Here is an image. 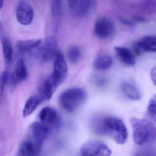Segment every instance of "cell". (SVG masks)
<instances>
[{"mask_svg": "<svg viewBox=\"0 0 156 156\" xmlns=\"http://www.w3.org/2000/svg\"><path fill=\"white\" fill-rule=\"evenodd\" d=\"M94 127L98 134L108 136L117 144H124L127 139V130L124 122L115 117L101 118L95 122Z\"/></svg>", "mask_w": 156, "mask_h": 156, "instance_id": "6da1fadb", "label": "cell"}, {"mask_svg": "<svg viewBox=\"0 0 156 156\" xmlns=\"http://www.w3.org/2000/svg\"><path fill=\"white\" fill-rule=\"evenodd\" d=\"M129 121L132 129L133 140L136 144L141 146L155 139L156 128L151 121L136 117L130 118Z\"/></svg>", "mask_w": 156, "mask_h": 156, "instance_id": "7a4b0ae2", "label": "cell"}, {"mask_svg": "<svg viewBox=\"0 0 156 156\" xmlns=\"http://www.w3.org/2000/svg\"><path fill=\"white\" fill-rule=\"evenodd\" d=\"M86 98V92L83 89L74 87L63 91L59 96V103L65 111L73 113L83 105Z\"/></svg>", "mask_w": 156, "mask_h": 156, "instance_id": "3957f363", "label": "cell"}, {"mask_svg": "<svg viewBox=\"0 0 156 156\" xmlns=\"http://www.w3.org/2000/svg\"><path fill=\"white\" fill-rule=\"evenodd\" d=\"M35 50L37 57L43 62H50L59 51L57 41L53 37H47Z\"/></svg>", "mask_w": 156, "mask_h": 156, "instance_id": "277c9868", "label": "cell"}, {"mask_svg": "<svg viewBox=\"0 0 156 156\" xmlns=\"http://www.w3.org/2000/svg\"><path fill=\"white\" fill-rule=\"evenodd\" d=\"M68 9L71 15L76 19H83L89 16L96 7V2L91 0L69 1Z\"/></svg>", "mask_w": 156, "mask_h": 156, "instance_id": "5b68a950", "label": "cell"}, {"mask_svg": "<svg viewBox=\"0 0 156 156\" xmlns=\"http://www.w3.org/2000/svg\"><path fill=\"white\" fill-rule=\"evenodd\" d=\"M80 154L81 156H110L111 151L104 142L92 140L82 145Z\"/></svg>", "mask_w": 156, "mask_h": 156, "instance_id": "8992f818", "label": "cell"}, {"mask_svg": "<svg viewBox=\"0 0 156 156\" xmlns=\"http://www.w3.org/2000/svg\"><path fill=\"white\" fill-rule=\"evenodd\" d=\"M67 64L64 56L59 51L54 58L53 71L50 75L58 87L64 82L67 76Z\"/></svg>", "mask_w": 156, "mask_h": 156, "instance_id": "52a82bcc", "label": "cell"}, {"mask_svg": "<svg viewBox=\"0 0 156 156\" xmlns=\"http://www.w3.org/2000/svg\"><path fill=\"white\" fill-rule=\"evenodd\" d=\"M16 18L22 25H29L32 23L34 18V11L32 6L28 2L20 1L16 10Z\"/></svg>", "mask_w": 156, "mask_h": 156, "instance_id": "ba28073f", "label": "cell"}, {"mask_svg": "<svg viewBox=\"0 0 156 156\" xmlns=\"http://www.w3.org/2000/svg\"><path fill=\"white\" fill-rule=\"evenodd\" d=\"M39 118L41 123L47 126L49 128H57L61 124L60 114L55 108L50 107H45L40 111Z\"/></svg>", "mask_w": 156, "mask_h": 156, "instance_id": "9c48e42d", "label": "cell"}, {"mask_svg": "<svg viewBox=\"0 0 156 156\" xmlns=\"http://www.w3.org/2000/svg\"><path fill=\"white\" fill-rule=\"evenodd\" d=\"M94 32L97 37L105 39L110 37L115 32V26L113 23L105 18L98 19L95 23Z\"/></svg>", "mask_w": 156, "mask_h": 156, "instance_id": "30bf717a", "label": "cell"}, {"mask_svg": "<svg viewBox=\"0 0 156 156\" xmlns=\"http://www.w3.org/2000/svg\"><path fill=\"white\" fill-rule=\"evenodd\" d=\"M50 128L41 122H34L30 126L28 137L43 144L49 134Z\"/></svg>", "mask_w": 156, "mask_h": 156, "instance_id": "8fae6325", "label": "cell"}, {"mask_svg": "<svg viewBox=\"0 0 156 156\" xmlns=\"http://www.w3.org/2000/svg\"><path fill=\"white\" fill-rule=\"evenodd\" d=\"M136 53L138 54L144 52H155L156 38L155 35L144 36L137 41L134 45Z\"/></svg>", "mask_w": 156, "mask_h": 156, "instance_id": "7c38bea8", "label": "cell"}, {"mask_svg": "<svg viewBox=\"0 0 156 156\" xmlns=\"http://www.w3.org/2000/svg\"><path fill=\"white\" fill-rule=\"evenodd\" d=\"M51 76H48L41 85L38 91V95L42 102L50 100L58 87Z\"/></svg>", "mask_w": 156, "mask_h": 156, "instance_id": "4fadbf2b", "label": "cell"}, {"mask_svg": "<svg viewBox=\"0 0 156 156\" xmlns=\"http://www.w3.org/2000/svg\"><path fill=\"white\" fill-rule=\"evenodd\" d=\"M27 70L26 64L23 59H19L16 63L15 69L11 76V88H15L16 86L26 79Z\"/></svg>", "mask_w": 156, "mask_h": 156, "instance_id": "5bb4252c", "label": "cell"}, {"mask_svg": "<svg viewBox=\"0 0 156 156\" xmlns=\"http://www.w3.org/2000/svg\"><path fill=\"white\" fill-rule=\"evenodd\" d=\"M42 146V144L27 137L21 145L20 154L21 156H37L41 152Z\"/></svg>", "mask_w": 156, "mask_h": 156, "instance_id": "9a60e30c", "label": "cell"}, {"mask_svg": "<svg viewBox=\"0 0 156 156\" xmlns=\"http://www.w3.org/2000/svg\"><path fill=\"white\" fill-rule=\"evenodd\" d=\"M113 62V58L109 54L101 53L95 58L93 66L98 71H106L111 67Z\"/></svg>", "mask_w": 156, "mask_h": 156, "instance_id": "2e32d148", "label": "cell"}, {"mask_svg": "<svg viewBox=\"0 0 156 156\" xmlns=\"http://www.w3.org/2000/svg\"><path fill=\"white\" fill-rule=\"evenodd\" d=\"M115 52L120 61L126 65L133 66L136 63V59L133 53L129 48L122 46L115 48Z\"/></svg>", "mask_w": 156, "mask_h": 156, "instance_id": "e0dca14e", "label": "cell"}, {"mask_svg": "<svg viewBox=\"0 0 156 156\" xmlns=\"http://www.w3.org/2000/svg\"><path fill=\"white\" fill-rule=\"evenodd\" d=\"M41 42V40L37 39L20 41L17 43V49L20 53H25L35 50L39 47Z\"/></svg>", "mask_w": 156, "mask_h": 156, "instance_id": "ac0fdd59", "label": "cell"}, {"mask_svg": "<svg viewBox=\"0 0 156 156\" xmlns=\"http://www.w3.org/2000/svg\"><path fill=\"white\" fill-rule=\"evenodd\" d=\"M51 15L55 30L58 29L62 11V1L56 0L51 2Z\"/></svg>", "mask_w": 156, "mask_h": 156, "instance_id": "d6986e66", "label": "cell"}, {"mask_svg": "<svg viewBox=\"0 0 156 156\" xmlns=\"http://www.w3.org/2000/svg\"><path fill=\"white\" fill-rule=\"evenodd\" d=\"M41 103L42 101L37 96L29 98L26 101L23 111V116L27 117L31 115Z\"/></svg>", "mask_w": 156, "mask_h": 156, "instance_id": "ffe728a7", "label": "cell"}, {"mask_svg": "<svg viewBox=\"0 0 156 156\" xmlns=\"http://www.w3.org/2000/svg\"><path fill=\"white\" fill-rule=\"evenodd\" d=\"M122 88L126 95L131 100H140L141 98L140 92L136 87L128 82H125L122 85Z\"/></svg>", "mask_w": 156, "mask_h": 156, "instance_id": "44dd1931", "label": "cell"}, {"mask_svg": "<svg viewBox=\"0 0 156 156\" xmlns=\"http://www.w3.org/2000/svg\"><path fill=\"white\" fill-rule=\"evenodd\" d=\"M2 53L3 57L6 62L10 63L13 56V46L10 40L6 37L2 39Z\"/></svg>", "mask_w": 156, "mask_h": 156, "instance_id": "7402d4cb", "label": "cell"}, {"mask_svg": "<svg viewBox=\"0 0 156 156\" xmlns=\"http://www.w3.org/2000/svg\"><path fill=\"white\" fill-rule=\"evenodd\" d=\"M81 55L80 48L76 45L70 46L67 51V58L71 63L74 64L77 62L80 59Z\"/></svg>", "mask_w": 156, "mask_h": 156, "instance_id": "603a6c76", "label": "cell"}, {"mask_svg": "<svg viewBox=\"0 0 156 156\" xmlns=\"http://www.w3.org/2000/svg\"><path fill=\"white\" fill-rule=\"evenodd\" d=\"M141 9L146 13H153L156 10L155 1H145L141 2Z\"/></svg>", "mask_w": 156, "mask_h": 156, "instance_id": "cb8c5ba5", "label": "cell"}, {"mask_svg": "<svg viewBox=\"0 0 156 156\" xmlns=\"http://www.w3.org/2000/svg\"><path fill=\"white\" fill-rule=\"evenodd\" d=\"M147 115L151 119H156V97L155 96L150 100L147 109Z\"/></svg>", "mask_w": 156, "mask_h": 156, "instance_id": "d4e9b609", "label": "cell"}, {"mask_svg": "<svg viewBox=\"0 0 156 156\" xmlns=\"http://www.w3.org/2000/svg\"><path fill=\"white\" fill-rule=\"evenodd\" d=\"M9 76L7 72H3L0 74V101L2 98L4 89L8 82Z\"/></svg>", "mask_w": 156, "mask_h": 156, "instance_id": "484cf974", "label": "cell"}, {"mask_svg": "<svg viewBox=\"0 0 156 156\" xmlns=\"http://www.w3.org/2000/svg\"><path fill=\"white\" fill-rule=\"evenodd\" d=\"M156 69L155 67L152 69L151 72V77L152 81H154V83L155 84V80H156Z\"/></svg>", "mask_w": 156, "mask_h": 156, "instance_id": "4316f807", "label": "cell"}, {"mask_svg": "<svg viewBox=\"0 0 156 156\" xmlns=\"http://www.w3.org/2000/svg\"><path fill=\"white\" fill-rule=\"evenodd\" d=\"M149 155V153L148 152H145V151H142V152L137 153L136 156H150Z\"/></svg>", "mask_w": 156, "mask_h": 156, "instance_id": "83f0119b", "label": "cell"}, {"mask_svg": "<svg viewBox=\"0 0 156 156\" xmlns=\"http://www.w3.org/2000/svg\"><path fill=\"white\" fill-rule=\"evenodd\" d=\"M3 2H4L3 1H0V9H2L3 6Z\"/></svg>", "mask_w": 156, "mask_h": 156, "instance_id": "f1b7e54d", "label": "cell"}, {"mask_svg": "<svg viewBox=\"0 0 156 156\" xmlns=\"http://www.w3.org/2000/svg\"><path fill=\"white\" fill-rule=\"evenodd\" d=\"M1 24L0 23V29H1Z\"/></svg>", "mask_w": 156, "mask_h": 156, "instance_id": "f546056e", "label": "cell"}]
</instances>
